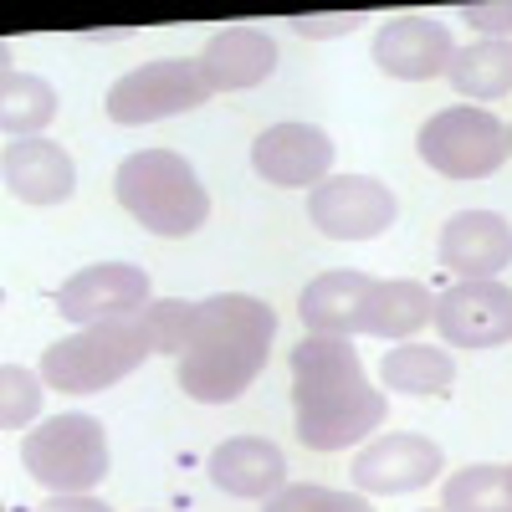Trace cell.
Returning a JSON list of instances; mask_svg holds the SVG:
<instances>
[{"instance_id": "26", "label": "cell", "mask_w": 512, "mask_h": 512, "mask_svg": "<svg viewBox=\"0 0 512 512\" xmlns=\"http://www.w3.org/2000/svg\"><path fill=\"white\" fill-rule=\"evenodd\" d=\"M267 512H374L369 497L359 492H333V487H282L277 497H267Z\"/></svg>"}, {"instance_id": "16", "label": "cell", "mask_w": 512, "mask_h": 512, "mask_svg": "<svg viewBox=\"0 0 512 512\" xmlns=\"http://www.w3.org/2000/svg\"><path fill=\"white\" fill-rule=\"evenodd\" d=\"M200 72L210 82V93H241L256 88L277 72V41L262 26H226L205 41Z\"/></svg>"}, {"instance_id": "1", "label": "cell", "mask_w": 512, "mask_h": 512, "mask_svg": "<svg viewBox=\"0 0 512 512\" xmlns=\"http://www.w3.org/2000/svg\"><path fill=\"white\" fill-rule=\"evenodd\" d=\"M292 415L308 451H349L384 425V395L369 384L349 338L308 333L292 349Z\"/></svg>"}, {"instance_id": "23", "label": "cell", "mask_w": 512, "mask_h": 512, "mask_svg": "<svg viewBox=\"0 0 512 512\" xmlns=\"http://www.w3.org/2000/svg\"><path fill=\"white\" fill-rule=\"evenodd\" d=\"M446 512H512V487L507 466H466L441 492Z\"/></svg>"}, {"instance_id": "5", "label": "cell", "mask_w": 512, "mask_h": 512, "mask_svg": "<svg viewBox=\"0 0 512 512\" xmlns=\"http://www.w3.org/2000/svg\"><path fill=\"white\" fill-rule=\"evenodd\" d=\"M26 472L47 487L52 497H72V492H93L108 477V431L93 415H52L41 431H31L21 441Z\"/></svg>"}, {"instance_id": "20", "label": "cell", "mask_w": 512, "mask_h": 512, "mask_svg": "<svg viewBox=\"0 0 512 512\" xmlns=\"http://www.w3.org/2000/svg\"><path fill=\"white\" fill-rule=\"evenodd\" d=\"M52 118H57V88L47 77H31L16 67L0 77V128H6V144L36 139Z\"/></svg>"}, {"instance_id": "24", "label": "cell", "mask_w": 512, "mask_h": 512, "mask_svg": "<svg viewBox=\"0 0 512 512\" xmlns=\"http://www.w3.org/2000/svg\"><path fill=\"white\" fill-rule=\"evenodd\" d=\"M195 313H200V303H185V297H159V303H149L144 328L154 338V354L180 359L185 344H190V333H195Z\"/></svg>"}, {"instance_id": "32", "label": "cell", "mask_w": 512, "mask_h": 512, "mask_svg": "<svg viewBox=\"0 0 512 512\" xmlns=\"http://www.w3.org/2000/svg\"><path fill=\"white\" fill-rule=\"evenodd\" d=\"M441 512H446V507H441Z\"/></svg>"}, {"instance_id": "11", "label": "cell", "mask_w": 512, "mask_h": 512, "mask_svg": "<svg viewBox=\"0 0 512 512\" xmlns=\"http://www.w3.org/2000/svg\"><path fill=\"white\" fill-rule=\"evenodd\" d=\"M251 169L282 190H318L333 169V139L313 123H272L251 144Z\"/></svg>"}, {"instance_id": "21", "label": "cell", "mask_w": 512, "mask_h": 512, "mask_svg": "<svg viewBox=\"0 0 512 512\" xmlns=\"http://www.w3.org/2000/svg\"><path fill=\"white\" fill-rule=\"evenodd\" d=\"M451 88L472 103H492L512 93V41H472L451 57Z\"/></svg>"}, {"instance_id": "10", "label": "cell", "mask_w": 512, "mask_h": 512, "mask_svg": "<svg viewBox=\"0 0 512 512\" xmlns=\"http://www.w3.org/2000/svg\"><path fill=\"white\" fill-rule=\"evenodd\" d=\"M436 333L451 349H497L512 338V287L507 282H456L436 297Z\"/></svg>"}, {"instance_id": "22", "label": "cell", "mask_w": 512, "mask_h": 512, "mask_svg": "<svg viewBox=\"0 0 512 512\" xmlns=\"http://www.w3.org/2000/svg\"><path fill=\"white\" fill-rule=\"evenodd\" d=\"M379 379H384V390H395V395H446L451 390V379H456V364L446 349H431V344H400L384 354L379 364Z\"/></svg>"}, {"instance_id": "27", "label": "cell", "mask_w": 512, "mask_h": 512, "mask_svg": "<svg viewBox=\"0 0 512 512\" xmlns=\"http://www.w3.org/2000/svg\"><path fill=\"white\" fill-rule=\"evenodd\" d=\"M456 16L472 21L477 31H487V41L512 36V0H466V6H456Z\"/></svg>"}, {"instance_id": "8", "label": "cell", "mask_w": 512, "mask_h": 512, "mask_svg": "<svg viewBox=\"0 0 512 512\" xmlns=\"http://www.w3.org/2000/svg\"><path fill=\"white\" fill-rule=\"evenodd\" d=\"M154 303V287L144 267L128 262H98L82 267L77 277L62 282L57 292V313L72 318L77 328H98V323H123V318H144Z\"/></svg>"}, {"instance_id": "2", "label": "cell", "mask_w": 512, "mask_h": 512, "mask_svg": "<svg viewBox=\"0 0 512 512\" xmlns=\"http://www.w3.org/2000/svg\"><path fill=\"white\" fill-rule=\"evenodd\" d=\"M277 333V313L262 297L216 292L195 313V333L175 359L180 390L200 405H231L251 390V379L267 369V349Z\"/></svg>"}, {"instance_id": "12", "label": "cell", "mask_w": 512, "mask_h": 512, "mask_svg": "<svg viewBox=\"0 0 512 512\" xmlns=\"http://www.w3.org/2000/svg\"><path fill=\"white\" fill-rule=\"evenodd\" d=\"M451 57H456V41H451L446 21H436V16H395L374 31V62L390 77L431 82V77L451 72Z\"/></svg>"}, {"instance_id": "18", "label": "cell", "mask_w": 512, "mask_h": 512, "mask_svg": "<svg viewBox=\"0 0 512 512\" xmlns=\"http://www.w3.org/2000/svg\"><path fill=\"white\" fill-rule=\"evenodd\" d=\"M210 482L226 497H277L287 487V461L262 436H231L210 451Z\"/></svg>"}, {"instance_id": "19", "label": "cell", "mask_w": 512, "mask_h": 512, "mask_svg": "<svg viewBox=\"0 0 512 512\" xmlns=\"http://www.w3.org/2000/svg\"><path fill=\"white\" fill-rule=\"evenodd\" d=\"M431 318H436V297L425 292L420 282H410V277H390V282H374L359 333H369V338H400V344H410V338Z\"/></svg>"}, {"instance_id": "31", "label": "cell", "mask_w": 512, "mask_h": 512, "mask_svg": "<svg viewBox=\"0 0 512 512\" xmlns=\"http://www.w3.org/2000/svg\"><path fill=\"white\" fill-rule=\"evenodd\" d=\"M507 487H512V466H507Z\"/></svg>"}, {"instance_id": "13", "label": "cell", "mask_w": 512, "mask_h": 512, "mask_svg": "<svg viewBox=\"0 0 512 512\" xmlns=\"http://www.w3.org/2000/svg\"><path fill=\"white\" fill-rule=\"evenodd\" d=\"M441 466H446L441 446L425 436H374L354 456V487L395 497V492H415L431 477H441Z\"/></svg>"}, {"instance_id": "6", "label": "cell", "mask_w": 512, "mask_h": 512, "mask_svg": "<svg viewBox=\"0 0 512 512\" xmlns=\"http://www.w3.org/2000/svg\"><path fill=\"white\" fill-rule=\"evenodd\" d=\"M415 149L446 180H487L507 159V123L487 108L461 103V108L425 118L415 134Z\"/></svg>"}, {"instance_id": "4", "label": "cell", "mask_w": 512, "mask_h": 512, "mask_svg": "<svg viewBox=\"0 0 512 512\" xmlns=\"http://www.w3.org/2000/svg\"><path fill=\"white\" fill-rule=\"evenodd\" d=\"M149 354H154V338L144 318L98 323V328H77L72 338H57L41 354V379H47V390L62 395H98L108 384L128 379Z\"/></svg>"}, {"instance_id": "17", "label": "cell", "mask_w": 512, "mask_h": 512, "mask_svg": "<svg viewBox=\"0 0 512 512\" xmlns=\"http://www.w3.org/2000/svg\"><path fill=\"white\" fill-rule=\"evenodd\" d=\"M374 282L379 277H369V272H323L303 287L297 318L318 338H354L364 323V303H369Z\"/></svg>"}, {"instance_id": "9", "label": "cell", "mask_w": 512, "mask_h": 512, "mask_svg": "<svg viewBox=\"0 0 512 512\" xmlns=\"http://www.w3.org/2000/svg\"><path fill=\"white\" fill-rule=\"evenodd\" d=\"M395 216H400L395 190L369 175H328L308 195V221L328 241H374L395 226Z\"/></svg>"}, {"instance_id": "15", "label": "cell", "mask_w": 512, "mask_h": 512, "mask_svg": "<svg viewBox=\"0 0 512 512\" xmlns=\"http://www.w3.org/2000/svg\"><path fill=\"white\" fill-rule=\"evenodd\" d=\"M0 185L26 205H62L77 190V164L62 144L21 139V144H6V154H0Z\"/></svg>"}, {"instance_id": "14", "label": "cell", "mask_w": 512, "mask_h": 512, "mask_svg": "<svg viewBox=\"0 0 512 512\" xmlns=\"http://www.w3.org/2000/svg\"><path fill=\"white\" fill-rule=\"evenodd\" d=\"M441 267L461 282H492L512 267V226L497 210H461L441 231Z\"/></svg>"}, {"instance_id": "28", "label": "cell", "mask_w": 512, "mask_h": 512, "mask_svg": "<svg viewBox=\"0 0 512 512\" xmlns=\"http://www.w3.org/2000/svg\"><path fill=\"white\" fill-rule=\"evenodd\" d=\"M359 21H364L359 11H338V16H297V21H292V31L318 41V36H349Z\"/></svg>"}, {"instance_id": "25", "label": "cell", "mask_w": 512, "mask_h": 512, "mask_svg": "<svg viewBox=\"0 0 512 512\" xmlns=\"http://www.w3.org/2000/svg\"><path fill=\"white\" fill-rule=\"evenodd\" d=\"M41 374H31V369H21V364H6L0 369V425L6 431H26V425L36 420V410H41Z\"/></svg>"}, {"instance_id": "30", "label": "cell", "mask_w": 512, "mask_h": 512, "mask_svg": "<svg viewBox=\"0 0 512 512\" xmlns=\"http://www.w3.org/2000/svg\"><path fill=\"white\" fill-rule=\"evenodd\" d=\"M507 154H512V128H507Z\"/></svg>"}, {"instance_id": "7", "label": "cell", "mask_w": 512, "mask_h": 512, "mask_svg": "<svg viewBox=\"0 0 512 512\" xmlns=\"http://www.w3.org/2000/svg\"><path fill=\"white\" fill-rule=\"evenodd\" d=\"M205 98H210V82L200 72V57H159L113 82L108 118L123 128H139V123L175 118V113H195Z\"/></svg>"}, {"instance_id": "29", "label": "cell", "mask_w": 512, "mask_h": 512, "mask_svg": "<svg viewBox=\"0 0 512 512\" xmlns=\"http://www.w3.org/2000/svg\"><path fill=\"white\" fill-rule=\"evenodd\" d=\"M36 512H113L103 497H93V492H72V497H52V502H41Z\"/></svg>"}, {"instance_id": "3", "label": "cell", "mask_w": 512, "mask_h": 512, "mask_svg": "<svg viewBox=\"0 0 512 512\" xmlns=\"http://www.w3.org/2000/svg\"><path fill=\"white\" fill-rule=\"evenodd\" d=\"M113 195L154 236H195L210 221V195L190 159H180L175 149L128 154L113 175Z\"/></svg>"}]
</instances>
